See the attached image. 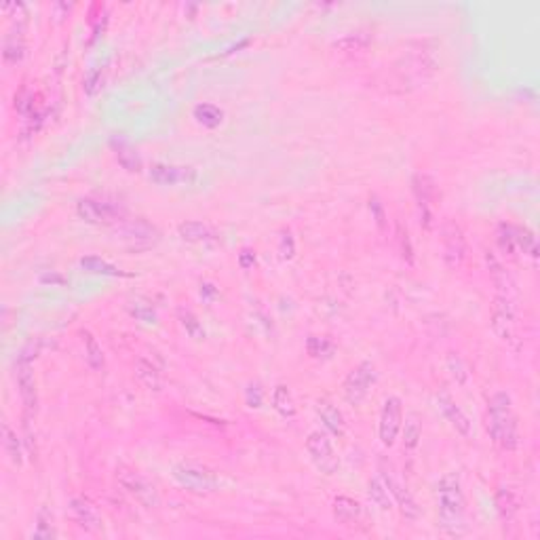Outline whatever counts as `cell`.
Masks as SVG:
<instances>
[{"mask_svg":"<svg viewBox=\"0 0 540 540\" xmlns=\"http://www.w3.org/2000/svg\"><path fill=\"white\" fill-rule=\"evenodd\" d=\"M120 239L135 252L150 249L161 241V232L146 220H129L118 228Z\"/></svg>","mask_w":540,"mask_h":540,"instance_id":"ba28073f","label":"cell"},{"mask_svg":"<svg viewBox=\"0 0 540 540\" xmlns=\"http://www.w3.org/2000/svg\"><path fill=\"white\" fill-rule=\"evenodd\" d=\"M420 435H422V429H420V422H418V418L416 416H410L407 420H405V429H403V444H405V448H416L418 446V441H420Z\"/></svg>","mask_w":540,"mask_h":540,"instance_id":"1f68e13d","label":"cell"},{"mask_svg":"<svg viewBox=\"0 0 540 540\" xmlns=\"http://www.w3.org/2000/svg\"><path fill=\"white\" fill-rule=\"evenodd\" d=\"M315 342L319 344V349H310V351H308V353H310L313 357H321V355H323V349H325V347H334V344H332V342H327L325 338H315Z\"/></svg>","mask_w":540,"mask_h":540,"instance_id":"60d3db41","label":"cell"},{"mask_svg":"<svg viewBox=\"0 0 540 540\" xmlns=\"http://www.w3.org/2000/svg\"><path fill=\"white\" fill-rule=\"evenodd\" d=\"M498 241H500V247L509 254H528V256L536 258V252H539L536 237L532 230H528L524 226L502 224L500 232H498Z\"/></svg>","mask_w":540,"mask_h":540,"instance_id":"8992f818","label":"cell"},{"mask_svg":"<svg viewBox=\"0 0 540 540\" xmlns=\"http://www.w3.org/2000/svg\"><path fill=\"white\" fill-rule=\"evenodd\" d=\"M437 405H439V410L444 412V416L448 418V422H450L451 427L462 435V437H473V424H471V420L466 418V414L451 401L450 395H446V393H441V395H437Z\"/></svg>","mask_w":540,"mask_h":540,"instance_id":"2e32d148","label":"cell"},{"mask_svg":"<svg viewBox=\"0 0 540 540\" xmlns=\"http://www.w3.org/2000/svg\"><path fill=\"white\" fill-rule=\"evenodd\" d=\"M180 319H181V325L186 327V332H188L192 338H203V336H205V332H203L201 323L196 321V317H194L192 313H188V310H180Z\"/></svg>","mask_w":540,"mask_h":540,"instance_id":"e575fe53","label":"cell"},{"mask_svg":"<svg viewBox=\"0 0 540 540\" xmlns=\"http://www.w3.org/2000/svg\"><path fill=\"white\" fill-rule=\"evenodd\" d=\"M485 429L490 433V439L498 448L515 450L519 446L517 418H515V412H513L511 397L507 393H496L488 399Z\"/></svg>","mask_w":540,"mask_h":540,"instance_id":"7a4b0ae2","label":"cell"},{"mask_svg":"<svg viewBox=\"0 0 540 540\" xmlns=\"http://www.w3.org/2000/svg\"><path fill=\"white\" fill-rule=\"evenodd\" d=\"M306 450H308V456L310 460L315 462V466L325 473V475H336L338 468H340V458L334 450L330 437L321 431H313L308 437H306Z\"/></svg>","mask_w":540,"mask_h":540,"instance_id":"5b68a950","label":"cell"},{"mask_svg":"<svg viewBox=\"0 0 540 540\" xmlns=\"http://www.w3.org/2000/svg\"><path fill=\"white\" fill-rule=\"evenodd\" d=\"M380 473H382V481L386 483V488H388L390 496L397 500V505H399V509H401L403 517H407V519H416V517L420 515V509H418V505H416L414 496L407 492V488H405V485L401 483V479L397 477L395 468H393L390 464L386 466V462H382Z\"/></svg>","mask_w":540,"mask_h":540,"instance_id":"30bf717a","label":"cell"},{"mask_svg":"<svg viewBox=\"0 0 540 540\" xmlns=\"http://www.w3.org/2000/svg\"><path fill=\"white\" fill-rule=\"evenodd\" d=\"M247 405L249 407H260L262 405V388H260V384H252L247 388Z\"/></svg>","mask_w":540,"mask_h":540,"instance_id":"ab89813d","label":"cell"},{"mask_svg":"<svg viewBox=\"0 0 540 540\" xmlns=\"http://www.w3.org/2000/svg\"><path fill=\"white\" fill-rule=\"evenodd\" d=\"M414 194H416V198H418V205H420V209L424 211V222H427V226H429V207L433 205V201L437 198V186H435V181L431 180L429 176H422V174H418V176H414Z\"/></svg>","mask_w":540,"mask_h":540,"instance_id":"d6986e66","label":"cell"},{"mask_svg":"<svg viewBox=\"0 0 540 540\" xmlns=\"http://www.w3.org/2000/svg\"><path fill=\"white\" fill-rule=\"evenodd\" d=\"M254 264H256L254 254H252L249 249H245V252L241 254V266H243V269H249V266H254Z\"/></svg>","mask_w":540,"mask_h":540,"instance_id":"b9f144b4","label":"cell"},{"mask_svg":"<svg viewBox=\"0 0 540 540\" xmlns=\"http://www.w3.org/2000/svg\"><path fill=\"white\" fill-rule=\"evenodd\" d=\"M376 382V367L371 361L359 363L344 380V397L351 405H359Z\"/></svg>","mask_w":540,"mask_h":540,"instance_id":"9c48e42d","label":"cell"},{"mask_svg":"<svg viewBox=\"0 0 540 540\" xmlns=\"http://www.w3.org/2000/svg\"><path fill=\"white\" fill-rule=\"evenodd\" d=\"M496 509L502 519H513L515 513L519 511V500H517L515 492L509 488H500L496 492Z\"/></svg>","mask_w":540,"mask_h":540,"instance_id":"83f0119b","label":"cell"},{"mask_svg":"<svg viewBox=\"0 0 540 540\" xmlns=\"http://www.w3.org/2000/svg\"><path fill=\"white\" fill-rule=\"evenodd\" d=\"M336 47H340V49H347V51H361V49H365L367 47V38H363V36H349V38H344V40H340V43H336Z\"/></svg>","mask_w":540,"mask_h":540,"instance_id":"8d00e7d4","label":"cell"},{"mask_svg":"<svg viewBox=\"0 0 540 540\" xmlns=\"http://www.w3.org/2000/svg\"><path fill=\"white\" fill-rule=\"evenodd\" d=\"M81 266L87 270V272H93V274H110V276L123 274L120 270H116L112 264H108V262H103L101 258H95V256L83 258V260H81Z\"/></svg>","mask_w":540,"mask_h":540,"instance_id":"f546056e","label":"cell"},{"mask_svg":"<svg viewBox=\"0 0 540 540\" xmlns=\"http://www.w3.org/2000/svg\"><path fill=\"white\" fill-rule=\"evenodd\" d=\"M334 517L338 524H342L347 528H355V526H359L361 517H363V509L355 498L338 496L334 500Z\"/></svg>","mask_w":540,"mask_h":540,"instance_id":"ac0fdd59","label":"cell"},{"mask_svg":"<svg viewBox=\"0 0 540 540\" xmlns=\"http://www.w3.org/2000/svg\"><path fill=\"white\" fill-rule=\"evenodd\" d=\"M399 245H401V254H403V258L412 264V262H414V252H412L410 235H407V230H403L401 226H399Z\"/></svg>","mask_w":540,"mask_h":540,"instance_id":"f35d334b","label":"cell"},{"mask_svg":"<svg viewBox=\"0 0 540 540\" xmlns=\"http://www.w3.org/2000/svg\"><path fill=\"white\" fill-rule=\"evenodd\" d=\"M114 146V150H116V159H118V163L127 169V171H142V159H140V154H137V150L133 148V146H129L127 142H114L112 144Z\"/></svg>","mask_w":540,"mask_h":540,"instance_id":"603a6c76","label":"cell"},{"mask_svg":"<svg viewBox=\"0 0 540 540\" xmlns=\"http://www.w3.org/2000/svg\"><path fill=\"white\" fill-rule=\"evenodd\" d=\"M178 232H180L181 241H186V243H203V241H209L215 237L213 230L203 222H181L178 226Z\"/></svg>","mask_w":540,"mask_h":540,"instance_id":"7402d4cb","label":"cell"},{"mask_svg":"<svg viewBox=\"0 0 540 540\" xmlns=\"http://www.w3.org/2000/svg\"><path fill=\"white\" fill-rule=\"evenodd\" d=\"M116 479H118L120 488H123L129 496H133L140 505H144V507H148V509H152V507L159 505L157 488H154L146 477H142L137 471L120 466V468L116 471Z\"/></svg>","mask_w":540,"mask_h":540,"instance_id":"277c9868","label":"cell"},{"mask_svg":"<svg viewBox=\"0 0 540 540\" xmlns=\"http://www.w3.org/2000/svg\"><path fill=\"white\" fill-rule=\"evenodd\" d=\"M23 57V38L21 34L15 36V32L4 43V60L6 62H19Z\"/></svg>","mask_w":540,"mask_h":540,"instance_id":"836d02e7","label":"cell"},{"mask_svg":"<svg viewBox=\"0 0 540 540\" xmlns=\"http://www.w3.org/2000/svg\"><path fill=\"white\" fill-rule=\"evenodd\" d=\"M148 178L159 186H180V184H192L196 180V171L192 167L154 163L148 169Z\"/></svg>","mask_w":540,"mask_h":540,"instance_id":"5bb4252c","label":"cell"},{"mask_svg":"<svg viewBox=\"0 0 540 540\" xmlns=\"http://www.w3.org/2000/svg\"><path fill=\"white\" fill-rule=\"evenodd\" d=\"M485 262H488V266H490V274H492V281H494V285L498 287V296H505V298H511V293L515 291L513 287V281H511V276H509V272L502 269V264L496 260V256L492 254V252H488L485 254Z\"/></svg>","mask_w":540,"mask_h":540,"instance_id":"ffe728a7","label":"cell"},{"mask_svg":"<svg viewBox=\"0 0 540 540\" xmlns=\"http://www.w3.org/2000/svg\"><path fill=\"white\" fill-rule=\"evenodd\" d=\"M194 118L209 129H215L224 123V112L213 103H198L194 106Z\"/></svg>","mask_w":540,"mask_h":540,"instance_id":"484cf974","label":"cell"},{"mask_svg":"<svg viewBox=\"0 0 540 540\" xmlns=\"http://www.w3.org/2000/svg\"><path fill=\"white\" fill-rule=\"evenodd\" d=\"M171 473H174V479L180 483L181 488H186L188 492H194V494H211L220 485L218 475L211 468L203 466V464L178 462Z\"/></svg>","mask_w":540,"mask_h":540,"instance_id":"3957f363","label":"cell"},{"mask_svg":"<svg viewBox=\"0 0 540 540\" xmlns=\"http://www.w3.org/2000/svg\"><path fill=\"white\" fill-rule=\"evenodd\" d=\"M77 213L81 220L95 226H110L114 222H120L123 209L114 203L108 201H97V198H83L77 205Z\"/></svg>","mask_w":540,"mask_h":540,"instance_id":"52a82bcc","label":"cell"},{"mask_svg":"<svg viewBox=\"0 0 540 540\" xmlns=\"http://www.w3.org/2000/svg\"><path fill=\"white\" fill-rule=\"evenodd\" d=\"M317 410H319V416H321V420L325 422V427H327L334 435L342 437V435H344V429H347L342 412H340L334 403H330V401H319Z\"/></svg>","mask_w":540,"mask_h":540,"instance_id":"44dd1931","label":"cell"},{"mask_svg":"<svg viewBox=\"0 0 540 540\" xmlns=\"http://www.w3.org/2000/svg\"><path fill=\"white\" fill-rule=\"evenodd\" d=\"M83 344H85V359L89 363L93 369H103V351H101V347L97 344V340L91 336L89 332H83Z\"/></svg>","mask_w":540,"mask_h":540,"instance_id":"f1b7e54d","label":"cell"},{"mask_svg":"<svg viewBox=\"0 0 540 540\" xmlns=\"http://www.w3.org/2000/svg\"><path fill=\"white\" fill-rule=\"evenodd\" d=\"M367 496L369 500L380 509V511H390L393 509V498H390V492L386 488V483L382 479H371L367 483Z\"/></svg>","mask_w":540,"mask_h":540,"instance_id":"d4e9b609","label":"cell"},{"mask_svg":"<svg viewBox=\"0 0 540 540\" xmlns=\"http://www.w3.org/2000/svg\"><path fill=\"white\" fill-rule=\"evenodd\" d=\"M34 536H36V539H55V536H57L55 526H53V517H51V513L45 511V509L38 513V524H36Z\"/></svg>","mask_w":540,"mask_h":540,"instance_id":"d6a6232c","label":"cell"},{"mask_svg":"<svg viewBox=\"0 0 540 540\" xmlns=\"http://www.w3.org/2000/svg\"><path fill=\"white\" fill-rule=\"evenodd\" d=\"M2 433H4L2 444H4V450H6V454L11 456V460H13L15 464H21V446H19L17 435L11 431V427H9V424H4V427H2Z\"/></svg>","mask_w":540,"mask_h":540,"instance_id":"4dcf8cb0","label":"cell"},{"mask_svg":"<svg viewBox=\"0 0 540 540\" xmlns=\"http://www.w3.org/2000/svg\"><path fill=\"white\" fill-rule=\"evenodd\" d=\"M435 500L439 513V528L454 539H460L468 532L466 524V500L462 494L460 479L456 475H444L435 485Z\"/></svg>","mask_w":540,"mask_h":540,"instance_id":"6da1fadb","label":"cell"},{"mask_svg":"<svg viewBox=\"0 0 540 540\" xmlns=\"http://www.w3.org/2000/svg\"><path fill=\"white\" fill-rule=\"evenodd\" d=\"M492 330L505 342H515V308L513 300L505 296H496L494 310H492Z\"/></svg>","mask_w":540,"mask_h":540,"instance_id":"8fae6325","label":"cell"},{"mask_svg":"<svg viewBox=\"0 0 540 540\" xmlns=\"http://www.w3.org/2000/svg\"><path fill=\"white\" fill-rule=\"evenodd\" d=\"M272 407L285 416V418H293L296 416V401L291 397V390L283 384H279L272 393Z\"/></svg>","mask_w":540,"mask_h":540,"instance_id":"4316f807","label":"cell"},{"mask_svg":"<svg viewBox=\"0 0 540 540\" xmlns=\"http://www.w3.org/2000/svg\"><path fill=\"white\" fill-rule=\"evenodd\" d=\"M70 509H72V517L74 522L87 530V532H97L101 528V515L97 511V507L91 502L89 498H74L70 502Z\"/></svg>","mask_w":540,"mask_h":540,"instance_id":"e0dca14e","label":"cell"},{"mask_svg":"<svg viewBox=\"0 0 540 540\" xmlns=\"http://www.w3.org/2000/svg\"><path fill=\"white\" fill-rule=\"evenodd\" d=\"M441 235H444V258L448 262V266L451 269H458L462 262H464V256H466V239H464V232L462 228L448 220L441 228Z\"/></svg>","mask_w":540,"mask_h":540,"instance_id":"4fadbf2b","label":"cell"},{"mask_svg":"<svg viewBox=\"0 0 540 540\" xmlns=\"http://www.w3.org/2000/svg\"><path fill=\"white\" fill-rule=\"evenodd\" d=\"M448 367L451 369V376L456 378V382H464L466 380V371H464V367H462V361H460V357L458 355H454V353H450V357H448Z\"/></svg>","mask_w":540,"mask_h":540,"instance_id":"74e56055","label":"cell"},{"mask_svg":"<svg viewBox=\"0 0 540 540\" xmlns=\"http://www.w3.org/2000/svg\"><path fill=\"white\" fill-rule=\"evenodd\" d=\"M369 211H371V215H373V220H376V226H378L380 230H384V228H386V213H384L382 203H380L376 196L369 198Z\"/></svg>","mask_w":540,"mask_h":540,"instance_id":"d590c367","label":"cell"},{"mask_svg":"<svg viewBox=\"0 0 540 540\" xmlns=\"http://www.w3.org/2000/svg\"><path fill=\"white\" fill-rule=\"evenodd\" d=\"M15 380H17V386H19V395H21V401L26 405L28 412H34L36 410V403H38V390H36V378H34V371L30 367V363L26 359H21L15 367Z\"/></svg>","mask_w":540,"mask_h":540,"instance_id":"9a60e30c","label":"cell"},{"mask_svg":"<svg viewBox=\"0 0 540 540\" xmlns=\"http://www.w3.org/2000/svg\"><path fill=\"white\" fill-rule=\"evenodd\" d=\"M135 376L137 380L148 388V390H161L163 388V378H161V371L148 363V361H137L135 365Z\"/></svg>","mask_w":540,"mask_h":540,"instance_id":"cb8c5ba5","label":"cell"},{"mask_svg":"<svg viewBox=\"0 0 540 540\" xmlns=\"http://www.w3.org/2000/svg\"><path fill=\"white\" fill-rule=\"evenodd\" d=\"M403 422V407L399 397H388L380 414V439L386 448L395 446Z\"/></svg>","mask_w":540,"mask_h":540,"instance_id":"7c38bea8","label":"cell"}]
</instances>
